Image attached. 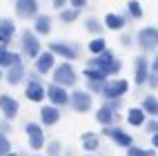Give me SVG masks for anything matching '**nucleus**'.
I'll list each match as a JSON object with an SVG mask.
<instances>
[{"label": "nucleus", "instance_id": "nucleus-1", "mask_svg": "<svg viewBox=\"0 0 158 156\" xmlns=\"http://www.w3.org/2000/svg\"><path fill=\"white\" fill-rule=\"evenodd\" d=\"M120 60L114 56V51H109V49H105L102 54H98V56H94L91 60H89V67L87 69H98L100 74L107 78V76H114V74H118L120 71Z\"/></svg>", "mask_w": 158, "mask_h": 156}, {"label": "nucleus", "instance_id": "nucleus-2", "mask_svg": "<svg viewBox=\"0 0 158 156\" xmlns=\"http://www.w3.org/2000/svg\"><path fill=\"white\" fill-rule=\"evenodd\" d=\"M73 82H76V71L69 62H62L60 67L54 69V85L58 87H71Z\"/></svg>", "mask_w": 158, "mask_h": 156}, {"label": "nucleus", "instance_id": "nucleus-3", "mask_svg": "<svg viewBox=\"0 0 158 156\" xmlns=\"http://www.w3.org/2000/svg\"><path fill=\"white\" fill-rule=\"evenodd\" d=\"M138 45L143 51L158 49V27H145L138 31Z\"/></svg>", "mask_w": 158, "mask_h": 156}, {"label": "nucleus", "instance_id": "nucleus-4", "mask_svg": "<svg viewBox=\"0 0 158 156\" xmlns=\"http://www.w3.org/2000/svg\"><path fill=\"white\" fill-rule=\"evenodd\" d=\"M129 89V82L127 80H111V82H105V89H102V96L107 100H118L120 96H125V91Z\"/></svg>", "mask_w": 158, "mask_h": 156}, {"label": "nucleus", "instance_id": "nucleus-5", "mask_svg": "<svg viewBox=\"0 0 158 156\" xmlns=\"http://www.w3.org/2000/svg\"><path fill=\"white\" fill-rule=\"evenodd\" d=\"M69 103H71V107L76 109V112H89L91 109V94L89 91H73L69 94Z\"/></svg>", "mask_w": 158, "mask_h": 156}, {"label": "nucleus", "instance_id": "nucleus-6", "mask_svg": "<svg viewBox=\"0 0 158 156\" xmlns=\"http://www.w3.org/2000/svg\"><path fill=\"white\" fill-rule=\"evenodd\" d=\"M23 51L29 58H38L40 56V43L34 31H23Z\"/></svg>", "mask_w": 158, "mask_h": 156}, {"label": "nucleus", "instance_id": "nucleus-7", "mask_svg": "<svg viewBox=\"0 0 158 156\" xmlns=\"http://www.w3.org/2000/svg\"><path fill=\"white\" fill-rule=\"evenodd\" d=\"M147 76H149V60L145 56H138L134 60V82L136 85H145Z\"/></svg>", "mask_w": 158, "mask_h": 156}, {"label": "nucleus", "instance_id": "nucleus-8", "mask_svg": "<svg viewBox=\"0 0 158 156\" xmlns=\"http://www.w3.org/2000/svg\"><path fill=\"white\" fill-rule=\"evenodd\" d=\"M16 14L23 20L36 18L38 16V2L36 0H16Z\"/></svg>", "mask_w": 158, "mask_h": 156}, {"label": "nucleus", "instance_id": "nucleus-9", "mask_svg": "<svg viewBox=\"0 0 158 156\" xmlns=\"http://www.w3.org/2000/svg\"><path fill=\"white\" fill-rule=\"evenodd\" d=\"M49 51L51 54H58V56H62V58H67V60H73L78 54H80V49L76 47V45H69V43H51L49 45Z\"/></svg>", "mask_w": 158, "mask_h": 156}, {"label": "nucleus", "instance_id": "nucleus-10", "mask_svg": "<svg viewBox=\"0 0 158 156\" xmlns=\"http://www.w3.org/2000/svg\"><path fill=\"white\" fill-rule=\"evenodd\" d=\"M47 94V98L54 103V107H62V105H67L69 103V94L65 91V87H58V85H49L45 89Z\"/></svg>", "mask_w": 158, "mask_h": 156}, {"label": "nucleus", "instance_id": "nucleus-11", "mask_svg": "<svg viewBox=\"0 0 158 156\" xmlns=\"http://www.w3.org/2000/svg\"><path fill=\"white\" fill-rule=\"evenodd\" d=\"M27 136H29V145H31V150H40L43 147V143H45V136H43V127L36 123H27Z\"/></svg>", "mask_w": 158, "mask_h": 156}, {"label": "nucleus", "instance_id": "nucleus-12", "mask_svg": "<svg viewBox=\"0 0 158 156\" xmlns=\"http://www.w3.org/2000/svg\"><path fill=\"white\" fill-rule=\"evenodd\" d=\"M105 134H107L116 145H120V147H131V136L127 132H123L120 127H105Z\"/></svg>", "mask_w": 158, "mask_h": 156}, {"label": "nucleus", "instance_id": "nucleus-13", "mask_svg": "<svg viewBox=\"0 0 158 156\" xmlns=\"http://www.w3.org/2000/svg\"><path fill=\"white\" fill-rule=\"evenodd\" d=\"M25 96L29 100H34V103H43V98L47 96V94H45V87L40 85L38 80H29V85L25 89Z\"/></svg>", "mask_w": 158, "mask_h": 156}, {"label": "nucleus", "instance_id": "nucleus-14", "mask_svg": "<svg viewBox=\"0 0 158 156\" xmlns=\"http://www.w3.org/2000/svg\"><path fill=\"white\" fill-rule=\"evenodd\" d=\"M0 109H2L5 114V118H14L16 114H18V103L11 98V96H0Z\"/></svg>", "mask_w": 158, "mask_h": 156}, {"label": "nucleus", "instance_id": "nucleus-15", "mask_svg": "<svg viewBox=\"0 0 158 156\" xmlns=\"http://www.w3.org/2000/svg\"><path fill=\"white\" fill-rule=\"evenodd\" d=\"M40 118H43V125H56L60 120V109L54 105H47L40 109Z\"/></svg>", "mask_w": 158, "mask_h": 156}, {"label": "nucleus", "instance_id": "nucleus-16", "mask_svg": "<svg viewBox=\"0 0 158 156\" xmlns=\"http://www.w3.org/2000/svg\"><path fill=\"white\" fill-rule=\"evenodd\" d=\"M51 67H54V54H51V51H43V54L36 58V69H38V74H47Z\"/></svg>", "mask_w": 158, "mask_h": 156}, {"label": "nucleus", "instance_id": "nucleus-17", "mask_svg": "<svg viewBox=\"0 0 158 156\" xmlns=\"http://www.w3.org/2000/svg\"><path fill=\"white\" fill-rule=\"evenodd\" d=\"M14 36V23L9 18H0V47H5Z\"/></svg>", "mask_w": 158, "mask_h": 156}, {"label": "nucleus", "instance_id": "nucleus-18", "mask_svg": "<svg viewBox=\"0 0 158 156\" xmlns=\"http://www.w3.org/2000/svg\"><path fill=\"white\" fill-rule=\"evenodd\" d=\"M125 25H127V18L120 14H107V18H105V27L111 31H120Z\"/></svg>", "mask_w": 158, "mask_h": 156}, {"label": "nucleus", "instance_id": "nucleus-19", "mask_svg": "<svg viewBox=\"0 0 158 156\" xmlns=\"http://www.w3.org/2000/svg\"><path fill=\"white\" fill-rule=\"evenodd\" d=\"M34 31H36V34H40V36H47L49 31H51V18H49L47 14H43V16H36Z\"/></svg>", "mask_w": 158, "mask_h": 156}, {"label": "nucleus", "instance_id": "nucleus-20", "mask_svg": "<svg viewBox=\"0 0 158 156\" xmlns=\"http://www.w3.org/2000/svg\"><path fill=\"white\" fill-rule=\"evenodd\" d=\"M140 109L145 112V116H147V114H152L154 118H158V98H156V96H152V94H149V96H145V98H143Z\"/></svg>", "mask_w": 158, "mask_h": 156}, {"label": "nucleus", "instance_id": "nucleus-21", "mask_svg": "<svg viewBox=\"0 0 158 156\" xmlns=\"http://www.w3.org/2000/svg\"><path fill=\"white\" fill-rule=\"evenodd\" d=\"M18 62H20L18 54H11V51H7L5 47H0V67H14Z\"/></svg>", "mask_w": 158, "mask_h": 156}, {"label": "nucleus", "instance_id": "nucleus-22", "mask_svg": "<svg viewBox=\"0 0 158 156\" xmlns=\"http://www.w3.org/2000/svg\"><path fill=\"white\" fill-rule=\"evenodd\" d=\"M114 116H116V114H114V109H109L107 105H102V107L96 112V120H98V123H102L105 127H111Z\"/></svg>", "mask_w": 158, "mask_h": 156}, {"label": "nucleus", "instance_id": "nucleus-23", "mask_svg": "<svg viewBox=\"0 0 158 156\" xmlns=\"http://www.w3.org/2000/svg\"><path fill=\"white\" fill-rule=\"evenodd\" d=\"M127 123L134 125V127H140V125H145V112L140 107H131L129 114H127Z\"/></svg>", "mask_w": 158, "mask_h": 156}, {"label": "nucleus", "instance_id": "nucleus-24", "mask_svg": "<svg viewBox=\"0 0 158 156\" xmlns=\"http://www.w3.org/2000/svg\"><path fill=\"white\" fill-rule=\"evenodd\" d=\"M23 76H25V67H23V62H18V65L9 67V71H7V80L11 82V85H18Z\"/></svg>", "mask_w": 158, "mask_h": 156}, {"label": "nucleus", "instance_id": "nucleus-25", "mask_svg": "<svg viewBox=\"0 0 158 156\" xmlns=\"http://www.w3.org/2000/svg\"><path fill=\"white\" fill-rule=\"evenodd\" d=\"M82 145H85V150L91 154L94 150H98L100 141H98V136H96V134H91V132H85V134H82Z\"/></svg>", "mask_w": 158, "mask_h": 156}, {"label": "nucleus", "instance_id": "nucleus-26", "mask_svg": "<svg viewBox=\"0 0 158 156\" xmlns=\"http://www.w3.org/2000/svg\"><path fill=\"white\" fill-rule=\"evenodd\" d=\"M127 11H129V16H131L134 20L143 18V7H140L138 0H129V2H127Z\"/></svg>", "mask_w": 158, "mask_h": 156}, {"label": "nucleus", "instance_id": "nucleus-27", "mask_svg": "<svg viewBox=\"0 0 158 156\" xmlns=\"http://www.w3.org/2000/svg\"><path fill=\"white\" fill-rule=\"evenodd\" d=\"M105 49H107V45H105V40H102L100 36H98V38H94L91 43H89V51H91L94 56H98V54H102Z\"/></svg>", "mask_w": 158, "mask_h": 156}, {"label": "nucleus", "instance_id": "nucleus-28", "mask_svg": "<svg viewBox=\"0 0 158 156\" xmlns=\"http://www.w3.org/2000/svg\"><path fill=\"white\" fill-rule=\"evenodd\" d=\"M127 156H156L154 150H143V147H136V145H131V147H127Z\"/></svg>", "mask_w": 158, "mask_h": 156}, {"label": "nucleus", "instance_id": "nucleus-29", "mask_svg": "<svg viewBox=\"0 0 158 156\" xmlns=\"http://www.w3.org/2000/svg\"><path fill=\"white\" fill-rule=\"evenodd\" d=\"M87 31H91V34H96V36H100V31H102V25L98 23L96 18H87Z\"/></svg>", "mask_w": 158, "mask_h": 156}, {"label": "nucleus", "instance_id": "nucleus-30", "mask_svg": "<svg viewBox=\"0 0 158 156\" xmlns=\"http://www.w3.org/2000/svg\"><path fill=\"white\" fill-rule=\"evenodd\" d=\"M76 18H78L76 9H62V11H60V20H62V23H71V20H76Z\"/></svg>", "mask_w": 158, "mask_h": 156}, {"label": "nucleus", "instance_id": "nucleus-31", "mask_svg": "<svg viewBox=\"0 0 158 156\" xmlns=\"http://www.w3.org/2000/svg\"><path fill=\"white\" fill-rule=\"evenodd\" d=\"M85 76H87L91 82H105V76L100 74L98 69H85Z\"/></svg>", "mask_w": 158, "mask_h": 156}, {"label": "nucleus", "instance_id": "nucleus-32", "mask_svg": "<svg viewBox=\"0 0 158 156\" xmlns=\"http://www.w3.org/2000/svg\"><path fill=\"white\" fill-rule=\"evenodd\" d=\"M60 150H62V145H60L58 141H54V143H49L47 154H49V156H60Z\"/></svg>", "mask_w": 158, "mask_h": 156}, {"label": "nucleus", "instance_id": "nucleus-33", "mask_svg": "<svg viewBox=\"0 0 158 156\" xmlns=\"http://www.w3.org/2000/svg\"><path fill=\"white\" fill-rule=\"evenodd\" d=\"M9 150H11V145H9L7 136H0V156H7Z\"/></svg>", "mask_w": 158, "mask_h": 156}, {"label": "nucleus", "instance_id": "nucleus-34", "mask_svg": "<svg viewBox=\"0 0 158 156\" xmlns=\"http://www.w3.org/2000/svg\"><path fill=\"white\" fill-rule=\"evenodd\" d=\"M145 127H147V132H149L152 136H154V134H158V118H152L149 123L145 125Z\"/></svg>", "mask_w": 158, "mask_h": 156}, {"label": "nucleus", "instance_id": "nucleus-35", "mask_svg": "<svg viewBox=\"0 0 158 156\" xmlns=\"http://www.w3.org/2000/svg\"><path fill=\"white\" fill-rule=\"evenodd\" d=\"M87 87H89V91H96V94L100 91V94H102V89H105V82H91V80H89V85H87Z\"/></svg>", "mask_w": 158, "mask_h": 156}, {"label": "nucleus", "instance_id": "nucleus-36", "mask_svg": "<svg viewBox=\"0 0 158 156\" xmlns=\"http://www.w3.org/2000/svg\"><path fill=\"white\" fill-rule=\"evenodd\" d=\"M147 82H149V87H152V89H158V74H152V71H149V76H147Z\"/></svg>", "mask_w": 158, "mask_h": 156}, {"label": "nucleus", "instance_id": "nucleus-37", "mask_svg": "<svg viewBox=\"0 0 158 156\" xmlns=\"http://www.w3.org/2000/svg\"><path fill=\"white\" fill-rule=\"evenodd\" d=\"M69 2H71V7L76 9V11H80V9L87 5V0H69Z\"/></svg>", "mask_w": 158, "mask_h": 156}, {"label": "nucleus", "instance_id": "nucleus-38", "mask_svg": "<svg viewBox=\"0 0 158 156\" xmlns=\"http://www.w3.org/2000/svg\"><path fill=\"white\" fill-rule=\"evenodd\" d=\"M149 71H152V74H158V56L149 62Z\"/></svg>", "mask_w": 158, "mask_h": 156}, {"label": "nucleus", "instance_id": "nucleus-39", "mask_svg": "<svg viewBox=\"0 0 158 156\" xmlns=\"http://www.w3.org/2000/svg\"><path fill=\"white\" fill-rule=\"evenodd\" d=\"M5 132H11V127H9V123H7V120H2V123H0V136H2Z\"/></svg>", "mask_w": 158, "mask_h": 156}, {"label": "nucleus", "instance_id": "nucleus-40", "mask_svg": "<svg viewBox=\"0 0 158 156\" xmlns=\"http://www.w3.org/2000/svg\"><path fill=\"white\" fill-rule=\"evenodd\" d=\"M65 2L67 0H54V7L58 9V11H62V9H65Z\"/></svg>", "mask_w": 158, "mask_h": 156}, {"label": "nucleus", "instance_id": "nucleus-41", "mask_svg": "<svg viewBox=\"0 0 158 156\" xmlns=\"http://www.w3.org/2000/svg\"><path fill=\"white\" fill-rule=\"evenodd\" d=\"M129 43H131V36H123V45H125V47H127Z\"/></svg>", "mask_w": 158, "mask_h": 156}, {"label": "nucleus", "instance_id": "nucleus-42", "mask_svg": "<svg viewBox=\"0 0 158 156\" xmlns=\"http://www.w3.org/2000/svg\"><path fill=\"white\" fill-rule=\"evenodd\" d=\"M152 143H154V147H158V134H154V136H152Z\"/></svg>", "mask_w": 158, "mask_h": 156}, {"label": "nucleus", "instance_id": "nucleus-43", "mask_svg": "<svg viewBox=\"0 0 158 156\" xmlns=\"http://www.w3.org/2000/svg\"><path fill=\"white\" fill-rule=\"evenodd\" d=\"M0 80H2V71H0Z\"/></svg>", "mask_w": 158, "mask_h": 156}, {"label": "nucleus", "instance_id": "nucleus-44", "mask_svg": "<svg viewBox=\"0 0 158 156\" xmlns=\"http://www.w3.org/2000/svg\"><path fill=\"white\" fill-rule=\"evenodd\" d=\"M7 156H16V154H7Z\"/></svg>", "mask_w": 158, "mask_h": 156}, {"label": "nucleus", "instance_id": "nucleus-45", "mask_svg": "<svg viewBox=\"0 0 158 156\" xmlns=\"http://www.w3.org/2000/svg\"><path fill=\"white\" fill-rule=\"evenodd\" d=\"M87 156H94V154H87Z\"/></svg>", "mask_w": 158, "mask_h": 156}]
</instances>
